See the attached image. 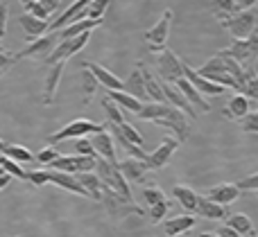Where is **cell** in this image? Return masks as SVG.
<instances>
[{
    "instance_id": "obj_32",
    "label": "cell",
    "mask_w": 258,
    "mask_h": 237,
    "mask_svg": "<svg viewBox=\"0 0 258 237\" xmlns=\"http://www.w3.org/2000/svg\"><path fill=\"white\" fill-rule=\"evenodd\" d=\"M229 228H233L238 235H245V237H258L256 235V228H254V224H251V219L247 215H242V212H236V215H231L229 217Z\"/></svg>"
},
{
    "instance_id": "obj_7",
    "label": "cell",
    "mask_w": 258,
    "mask_h": 237,
    "mask_svg": "<svg viewBox=\"0 0 258 237\" xmlns=\"http://www.w3.org/2000/svg\"><path fill=\"white\" fill-rule=\"evenodd\" d=\"M107 131L104 125H98V122H91V120H73L68 122L66 127H61L59 131H54L52 136H48V143L50 145H57L63 143V140H71V138H86V134L95 136V134H102Z\"/></svg>"
},
{
    "instance_id": "obj_44",
    "label": "cell",
    "mask_w": 258,
    "mask_h": 237,
    "mask_svg": "<svg viewBox=\"0 0 258 237\" xmlns=\"http://www.w3.org/2000/svg\"><path fill=\"white\" fill-rule=\"evenodd\" d=\"M27 181H30V185H34V188H41V185H48V183H50L48 170H34V172H27Z\"/></svg>"
},
{
    "instance_id": "obj_3",
    "label": "cell",
    "mask_w": 258,
    "mask_h": 237,
    "mask_svg": "<svg viewBox=\"0 0 258 237\" xmlns=\"http://www.w3.org/2000/svg\"><path fill=\"white\" fill-rule=\"evenodd\" d=\"M100 203H104V210H107L109 217H111V219H116V221L127 219L129 215H136V217L145 215V210H143L136 201H129V199L120 197V194H116L113 190L104 188V185H102V201H100Z\"/></svg>"
},
{
    "instance_id": "obj_4",
    "label": "cell",
    "mask_w": 258,
    "mask_h": 237,
    "mask_svg": "<svg viewBox=\"0 0 258 237\" xmlns=\"http://www.w3.org/2000/svg\"><path fill=\"white\" fill-rule=\"evenodd\" d=\"M95 176L100 179V183H102L104 188L113 190L116 194H120V197H125V199H129V201H134L132 188H129V183L125 181V176L120 174L118 165H111V163L98 158V161H95Z\"/></svg>"
},
{
    "instance_id": "obj_34",
    "label": "cell",
    "mask_w": 258,
    "mask_h": 237,
    "mask_svg": "<svg viewBox=\"0 0 258 237\" xmlns=\"http://www.w3.org/2000/svg\"><path fill=\"white\" fill-rule=\"evenodd\" d=\"M0 156L9 158V161L18 163V165H23V163H32V161H34V154H32L27 147H23V145H9V143H7V147H5V152L0 154Z\"/></svg>"
},
{
    "instance_id": "obj_12",
    "label": "cell",
    "mask_w": 258,
    "mask_h": 237,
    "mask_svg": "<svg viewBox=\"0 0 258 237\" xmlns=\"http://www.w3.org/2000/svg\"><path fill=\"white\" fill-rule=\"evenodd\" d=\"M177 147H179V143L174 138H165L163 143L159 145V147L154 149L152 154H147V158H145V165H147V170L150 172H156V170H163L165 165L170 163V158L174 156V152H177Z\"/></svg>"
},
{
    "instance_id": "obj_1",
    "label": "cell",
    "mask_w": 258,
    "mask_h": 237,
    "mask_svg": "<svg viewBox=\"0 0 258 237\" xmlns=\"http://www.w3.org/2000/svg\"><path fill=\"white\" fill-rule=\"evenodd\" d=\"M141 120H150L156 125L168 127L170 131H174V140L177 143H186L188 136H190V127H188V117L181 111H177L170 104H143L141 113H138Z\"/></svg>"
},
{
    "instance_id": "obj_10",
    "label": "cell",
    "mask_w": 258,
    "mask_h": 237,
    "mask_svg": "<svg viewBox=\"0 0 258 237\" xmlns=\"http://www.w3.org/2000/svg\"><path fill=\"white\" fill-rule=\"evenodd\" d=\"M89 39H91V34H82V36H75V39L59 41V43L54 45V50L50 52V57L45 59V63H48V66H54V63H59V61L66 63L68 59H73L77 52H82V50L86 48Z\"/></svg>"
},
{
    "instance_id": "obj_35",
    "label": "cell",
    "mask_w": 258,
    "mask_h": 237,
    "mask_svg": "<svg viewBox=\"0 0 258 237\" xmlns=\"http://www.w3.org/2000/svg\"><path fill=\"white\" fill-rule=\"evenodd\" d=\"M107 97L111 99V102H116L122 111H129V113H134V115H138V113H141V108H143V104L138 102V99L129 97V95L122 93V90H120V93H107Z\"/></svg>"
},
{
    "instance_id": "obj_48",
    "label": "cell",
    "mask_w": 258,
    "mask_h": 237,
    "mask_svg": "<svg viewBox=\"0 0 258 237\" xmlns=\"http://www.w3.org/2000/svg\"><path fill=\"white\" fill-rule=\"evenodd\" d=\"M57 158H59V154H57V149L54 147H45V149H41V152L36 154V161L43 163V165H50V163H54Z\"/></svg>"
},
{
    "instance_id": "obj_55",
    "label": "cell",
    "mask_w": 258,
    "mask_h": 237,
    "mask_svg": "<svg viewBox=\"0 0 258 237\" xmlns=\"http://www.w3.org/2000/svg\"><path fill=\"white\" fill-rule=\"evenodd\" d=\"M5 174H7V172H5V170H3V167H0V176H5Z\"/></svg>"
},
{
    "instance_id": "obj_24",
    "label": "cell",
    "mask_w": 258,
    "mask_h": 237,
    "mask_svg": "<svg viewBox=\"0 0 258 237\" xmlns=\"http://www.w3.org/2000/svg\"><path fill=\"white\" fill-rule=\"evenodd\" d=\"M174 88H177L179 93H181L183 97L188 99V104H190L192 108H197V111H202V113H209L211 111V104L206 102V97H202V95L197 93V90L192 88V86L188 84L186 79H179L177 84H174Z\"/></svg>"
},
{
    "instance_id": "obj_2",
    "label": "cell",
    "mask_w": 258,
    "mask_h": 237,
    "mask_svg": "<svg viewBox=\"0 0 258 237\" xmlns=\"http://www.w3.org/2000/svg\"><path fill=\"white\" fill-rule=\"evenodd\" d=\"M197 75L200 77H211V75H229L233 77V79L238 81V86H240V93H242V84H245V77L247 72L240 68V63H236L231 57H227V54L218 52L215 57H211L209 61L204 63V66L197 70ZM238 93V95H240Z\"/></svg>"
},
{
    "instance_id": "obj_5",
    "label": "cell",
    "mask_w": 258,
    "mask_h": 237,
    "mask_svg": "<svg viewBox=\"0 0 258 237\" xmlns=\"http://www.w3.org/2000/svg\"><path fill=\"white\" fill-rule=\"evenodd\" d=\"M222 54H227V57H231L236 63H240L242 70H251L254 63L258 61V27L251 32L249 39L233 41L227 50H222Z\"/></svg>"
},
{
    "instance_id": "obj_20",
    "label": "cell",
    "mask_w": 258,
    "mask_h": 237,
    "mask_svg": "<svg viewBox=\"0 0 258 237\" xmlns=\"http://www.w3.org/2000/svg\"><path fill=\"white\" fill-rule=\"evenodd\" d=\"M222 113H224V117H229V120L240 122L242 117H247L251 113V102L247 97H242V95H233V97L227 102V106H224Z\"/></svg>"
},
{
    "instance_id": "obj_39",
    "label": "cell",
    "mask_w": 258,
    "mask_h": 237,
    "mask_svg": "<svg viewBox=\"0 0 258 237\" xmlns=\"http://www.w3.org/2000/svg\"><path fill=\"white\" fill-rule=\"evenodd\" d=\"M143 201L147 203V208H152V206H159V203H165L168 199H165L163 190H159V188H154V185H150V188L143 190Z\"/></svg>"
},
{
    "instance_id": "obj_6",
    "label": "cell",
    "mask_w": 258,
    "mask_h": 237,
    "mask_svg": "<svg viewBox=\"0 0 258 237\" xmlns=\"http://www.w3.org/2000/svg\"><path fill=\"white\" fill-rule=\"evenodd\" d=\"M222 27L224 30L231 32L233 41H245L251 36V32L258 27V3L254 7L245 9L240 12L238 16H231V18H224L222 21Z\"/></svg>"
},
{
    "instance_id": "obj_18",
    "label": "cell",
    "mask_w": 258,
    "mask_h": 237,
    "mask_svg": "<svg viewBox=\"0 0 258 237\" xmlns=\"http://www.w3.org/2000/svg\"><path fill=\"white\" fill-rule=\"evenodd\" d=\"M63 68H66V63L63 61L50 66L48 77H45V84H43V104L45 106H50V104L54 102V95H57L59 81H61V75H63Z\"/></svg>"
},
{
    "instance_id": "obj_16",
    "label": "cell",
    "mask_w": 258,
    "mask_h": 237,
    "mask_svg": "<svg viewBox=\"0 0 258 237\" xmlns=\"http://www.w3.org/2000/svg\"><path fill=\"white\" fill-rule=\"evenodd\" d=\"M89 143H91V147H93V152H95V156H98V158H102V161L111 163V165H118L116 149H113V138L107 134V131L91 136Z\"/></svg>"
},
{
    "instance_id": "obj_53",
    "label": "cell",
    "mask_w": 258,
    "mask_h": 237,
    "mask_svg": "<svg viewBox=\"0 0 258 237\" xmlns=\"http://www.w3.org/2000/svg\"><path fill=\"white\" fill-rule=\"evenodd\" d=\"M5 147H7V143H5V140H3V138H0V154H3V152H5Z\"/></svg>"
},
{
    "instance_id": "obj_17",
    "label": "cell",
    "mask_w": 258,
    "mask_h": 237,
    "mask_svg": "<svg viewBox=\"0 0 258 237\" xmlns=\"http://www.w3.org/2000/svg\"><path fill=\"white\" fill-rule=\"evenodd\" d=\"M238 197H240V190L236 188V183H220V185H213V188L206 192L209 201L218 203V206H224V208L236 201Z\"/></svg>"
},
{
    "instance_id": "obj_23",
    "label": "cell",
    "mask_w": 258,
    "mask_h": 237,
    "mask_svg": "<svg viewBox=\"0 0 258 237\" xmlns=\"http://www.w3.org/2000/svg\"><path fill=\"white\" fill-rule=\"evenodd\" d=\"M125 84V90L122 93H127L129 97L138 99L141 104H147V93H145V84H143V75H141V66L134 68V72L127 77V81H122Z\"/></svg>"
},
{
    "instance_id": "obj_51",
    "label": "cell",
    "mask_w": 258,
    "mask_h": 237,
    "mask_svg": "<svg viewBox=\"0 0 258 237\" xmlns=\"http://www.w3.org/2000/svg\"><path fill=\"white\" fill-rule=\"evenodd\" d=\"M215 235H218V237H240L233 228H229V226H222V228H220Z\"/></svg>"
},
{
    "instance_id": "obj_49",
    "label": "cell",
    "mask_w": 258,
    "mask_h": 237,
    "mask_svg": "<svg viewBox=\"0 0 258 237\" xmlns=\"http://www.w3.org/2000/svg\"><path fill=\"white\" fill-rule=\"evenodd\" d=\"M16 61H18V59H16V54H14V52H9V50H3V48H0V70H3V72H7L9 68H12Z\"/></svg>"
},
{
    "instance_id": "obj_27",
    "label": "cell",
    "mask_w": 258,
    "mask_h": 237,
    "mask_svg": "<svg viewBox=\"0 0 258 237\" xmlns=\"http://www.w3.org/2000/svg\"><path fill=\"white\" fill-rule=\"evenodd\" d=\"M23 7H25V14H30V16L39 18V21H48L50 14L57 12L59 3L57 0H27V3H23Z\"/></svg>"
},
{
    "instance_id": "obj_54",
    "label": "cell",
    "mask_w": 258,
    "mask_h": 237,
    "mask_svg": "<svg viewBox=\"0 0 258 237\" xmlns=\"http://www.w3.org/2000/svg\"><path fill=\"white\" fill-rule=\"evenodd\" d=\"M200 237H218V235H215V233H202Z\"/></svg>"
},
{
    "instance_id": "obj_33",
    "label": "cell",
    "mask_w": 258,
    "mask_h": 237,
    "mask_svg": "<svg viewBox=\"0 0 258 237\" xmlns=\"http://www.w3.org/2000/svg\"><path fill=\"white\" fill-rule=\"evenodd\" d=\"M172 194H174V199L183 206V210L195 212V206H197V192L195 190H190L188 185H174Z\"/></svg>"
},
{
    "instance_id": "obj_8",
    "label": "cell",
    "mask_w": 258,
    "mask_h": 237,
    "mask_svg": "<svg viewBox=\"0 0 258 237\" xmlns=\"http://www.w3.org/2000/svg\"><path fill=\"white\" fill-rule=\"evenodd\" d=\"M172 18H174L172 9H165V12L161 14L159 23L145 32V43H147V50H150L152 54H161L165 48H168V36H170V27H172Z\"/></svg>"
},
{
    "instance_id": "obj_15",
    "label": "cell",
    "mask_w": 258,
    "mask_h": 237,
    "mask_svg": "<svg viewBox=\"0 0 258 237\" xmlns=\"http://www.w3.org/2000/svg\"><path fill=\"white\" fill-rule=\"evenodd\" d=\"M84 68L98 79V84H102L107 88V93H120V90H125V84L104 66H100V63H84Z\"/></svg>"
},
{
    "instance_id": "obj_28",
    "label": "cell",
    "mask_w": 258,
    "mask_h": 237,
    "mask_svg": "<svg viewBox=\"0 0 258 237\" xmlns=\"http://www.w3.org/2000/svg\"><path fill=\"white\" fill-rule=\"evenodd\" d=\"M192 228H195V217L192 215H179V217H172V219L163 221V233L168 237H179Z\"/></svg>"
},
{
    "instance_id": "obj_47",
    "label": "cell",
    "mask_w": 258,
    "mask_h": 237,
    "mask_svg": "<svg viewBox=\"0 0 258 237\" xmlns=\"http://www.w3.org/2000/svg\"><path fill=\"white\" fill-rule=\"evenodd\" d=\"M240 127H242V131H247V134H258V111L249 113L247 117H242Z\"/></svg>"
},
{
    "instance_id": "obj_14",
    "label": "cell",
    "mask_w": 258,
    "mask_h": 237,
    "mask_svg": "<svg viewBox=\"0 0 258 237\" xmlns=\"http://www.w3.org/2000/svg\"><path fill=\"white\" fill-rule=\"evenodd\" d=\"M183 79L188 81V84L192 86V88L197 90V93L204 97V95H222L224 88L218 84H213V81H209L206 77H200L197 75V70H192L188 63H183Z\"/></svg>"
},
{
    "instance_id": "obj_45",
    "label": "cell",
    "mask_w": 258,
    "mask_h": 237,
    "mask_svg": "<svg viewBox=\"0 0 258 237\" xmlns=\"http://www.w3.org/2000/svg\"><path fill=\"white\" fill-rule=\"evenodd\" d=\"M168 210H170V203L165 201V203H159V206H152L150 208V219H152V224H161L163 221V217L168 215Z\"/></svg>"
},
{
    "instance_id": "obj_19",
    "label": "cell",
    "mask_w": 258,
    "mask_h": 237,
    "mask_svg": "<svg viewBox=\"0 0 258 237\" xmlns=\"http://www.w3.org/2000/svg\"><path fill=\"white\" fill-rule=\"evenodd\" d=\"M118 170L125 176L127 183H138V181H143V176L150 172L145 161H138V158H125V161H120L118 163Z\"/></svg>"
},
{
    "instance_id": "obj_40",
    "label": "cell",
    "mask_w": 258,
    "mask_h": 237,
    "mask_svg": "<svg viewBox=\"0 0 258 237\" xmlns=\"http://www.w3.org/2000/svg\"><path fill=\"white\" fill-rule=\"evenodd\" d=\"M0 167H3L9 176H16V179H21V181H27V172L23 170L18 163H14V161H9V158L0 156Z\"/></svg>"
},
{
    "instance_id": "obj_37",
    "label": "cell",
    "mask_w": 258,
    "mask_h": 237,
    "mask_svg": "<svg viewBox=\"0 0 258 237\" xmlns=\"http://www.w3.org/2000/svg\"><path fill=\"white\" fill-rule=\"evenodd\" d=\"M247 77H245V84H242V97L247 99H254L258 102V72L256 68H251V70H245Z\"/></svg>"
},
{
    "instance_id": "obj_22",
    "label": "cell",
    "mask_w": 258,
    "mask_h": 237,
    "mask_svg": "<svg viewBox=\"0 0 258 237\" xmlns=\"http://www.w3.org/2000/svg\"><path fill=\"white\" fill-rule=\"evenodd\" d=\"M48 176H50V183L59 185L61 190H68V192H73V194H80V197L91 199V197H89V192H86V190L82 188L80 181H77L73 174H63V172H54V170H50V172H48Z\"/></svg>"
},
{
    "instance_id": "obj_46",
    "label": "cell",
    "mask_w": 258,
    "mask_h": 237,
    "mask_svg": "<svg viewBox=\"0 0 258 237\" xmlns=\"http://www.w3.org/2000/svg\"><path fill=\"white\" fill-rule=\"evenodd\" d=\"M236 188L240 192H258V174H251V176H245L242 181H238Z\"/></svg>"
},
{
    "instance_id": "obj_21",
    "label": "cell",
    "mask_w": 258,
    "mask_h": 237,
    "mask_svg": "<svg viewBox=\"0 0 258 237\" xmlns=\"http://www.w3.org/2000/svg\"><path fill=\"white\" fill-rule=\"evenodd\" d=\"M18 25L23 27L27 41L41 39V36L48 34V21H39V18L30 16V14H21V16H18Z\"/></svg>"
},
{
    "instance_id": "obj_31",
    "label": "cell",
    "mask_w": 258,
    "mask_h": 237,
    "mask_svg": "<svg viewBox=\"0 0 258 237\" xmlns=\"http://www.w3.org/2000/svg\"><path fill=\"white\" fill-rule=\"evenodd\" d=\"M77 181H80V185L89 192L91 199H95V201H102V183H100V179L95 176V172H86V174H77L75 176Z\"/></svg>"
},
{
    "instance_id": "obj_52",
    "label": "cell",
    "mask_w": 258,
    "mask_h": 237,
    "mask_svg": "<svg viewBox=\"0 0 258 237\" xmlns=\"http://www.w3.org/2000/svg\"><path fill=\"white\" fill-rule=\"evenodd\" d=\"M9 183H12V176H9V174L0 176V190H5V188H7V185H9Z\"/></svg>"
},
{
    "instance_id": "obj_26",
    "label": "cell",
    "mask_w": 258,
    "mask_h": 237,
    "mask_svg": "<svg viewBox=\"0 0 258 237\" xmlns=\"http://www.w3.org/2000/svg\"><path fill=\"white\" fill-rule=\"evenodd\" d=\"M254 5H256L254 0H220L218 7H215V16H218L220 21H224V18L238 16L240 12L254 7Z\"/></svg>"
},
{
    "instance_id": "obj_11",
    "label": "cell",
    "mask_w": 258,
    "mask_h": 237,
    "mask_svg": "<svg viewBox=\"0 0 258 237\" xmlns=\"http://www.w3.org/2000/svg\"><path fill=\"white\" fill-rule=\"evenodd\" d=\"M95 161L98 158H86V156H59L54 163H50L54 172H63V174H86V172H95Z\"/></svg>"
},
{
    "instance_id": "obj_43",
    "label": "cell",
    "mask_w": 258,
    "mask_h": 237,
    "mask_svg": "<svg viewBox=\"0 0 258 237\" xmlns=\"http://www.w3.org/2000/svg\"><path fill=\"white\" fill-rule=\"evenodd\" d=\"M73 149H75V156H86V158H98L93 152V147H91L89 138H77L75 145H73Z\"/></svg>"
},
{
    "instance_id": "obj_56",
    "label": "cell",
    "mask_w": 258,
    "mask_h": 237,
    "mask_svg": "<svg viewBox=\"0 0 258 237\" xmlns=\"http://www.w3.org/2000/svg\"><path fill=\"white\" fill-rule=\"evenodd\" d=\"M3 75H5V72H3V70H0V77H3Z\"/></svg>"
},
{
    "instance_id": "obj_36",
    "label": "cell",
    "mask_w": 258,
    "mask_h": 237,
    "mask_svg": "<svg viewBox=\"0 0 258 237\" xmlns=\"http://www.w3.org/2000/svg\"><path fill=\"white\" fill-rule=\"evenodd\" d=\"M102 106H104V111H107V120H109V125L120 127V125H125V122H127V117H125V113H122V108L118 106L116 102H111L109 97H104V99H102Z\"/></svg>"
},
{
    "instance_id": "obj_29",
    "label": "cell",
    "mask_w": 258,
    "mask_h": 237,
    "mask_svg": "<svg viewBox=\"0 0 258 237\" xmlns=\"http://www.w3.org/2000/svg\"><path fill=\"white\" fill-rule=\"evenodd\" d=\"M138 66H141V75H143V84H145L147 99H152V104H168L165 102V95H163V86L156 81V77L150 75V70H147L143 63H138Z\"/></svg>"
},
{
    "instance_id": "obj_25",
    "label": "cell",
    "mask_w": 258,
    "mask_h": 237,
    "mask_svg": "<svg viewBox=\"0 0 258 237\" xmlns=\"http://www.w3.org/2000/svg\"><path fill=\"white\" fill-rule=\"evenodd\" d=\"M163 95H165V102L170 104V106H174L177 111H181L186 117H197V113H195V108L188 104V99L183 97L181 93H179L174 86H170V84H163Z\"/></svg>"
},
{
    "instance_id": "obj_13",
    "label": "cell",
    "mask_w": 258,
    "mask_h": 237,
    "mask_svg": "<svg viewBox=\"0 0 258 237\" xmlns=\"http://www.w3.org/2000/svg\"><path fill=\"white\" fill-rule=\"evenodd\" d=\"M54 41H57L54 39V34H45V36H41V39H36V41H30L21 52H16V59L18 61L25 59V57H43V59H48L50 52L54 50V45H57Z\"/></svg>"
},
{
    "instance_id": "obj_42",
    "label": "cell",
    "mask_w": 258,
    "mask_h": 237,
    "mask_svg": "<svg viewBox=\"0 0 258 237\" xmlns=\"http://www.w3.org/2000/svg\"><path fill=\"white\" fill-rule=\"evenodd\" d=\"M118 131H120V134L125 136V138H127L132 145H136V147H141V149H143V145H145V140H143V136L138 134V129H136V127H132V125H129V122H125V125H120V127H118Z\"/></svg>"
},
{
    "instance_id": "obj_41",
    "label": "cell",
    "mask_w": 258,
    "mask_h": 237,
    "mask_svg": "<svg viewBox=\"0 0 258 237\" xmlns=\"http://www.w3.org/2000/svg\"><path fill=\"white\" fill-rule=\"evenodd\" d=\"M109 3H104V0H93V3L86 5V18L89 21H102V14L107 12Z\"/></svg>"
},
{
    "instance_id": "obj_38",
    "label": "cell",
    "mask_w": 258,
    "mask_h": 237,
    "mask_svg": "<svg viewBox=\"0 0 258 237\" xmlns=\"http://www.w3.org/2000/svg\"><path fill=\"white\" fill-rule=\"evenodd\" d=\"M95 88H98V79L86 68H82V93H84V102H91V97L95 95Z\"/></svg>"
},
{
    "instance_id": "obj_50",
    "label": "cell",
    "mask_w": 258,
    "mask_h": 237,
    "mask_svg": "<svg viewBox=\"0 0 258 237\" xmlns=\"http://www.w3.org/2000/svg\"><path fill=\"white\" fill-rule=\"evenodd\" d=\"M7 18H9V5L0 3V41L7 34Z\"/></svg>"
},
{
    "instance_id": "obj_30",
    "label": "cell",
    "mask_w": 258,
    "mask_h": 237,
    "mask_svg": "<svg viewBox=\"0 0 258 237\" xmlns=\"http://www.w3.org/2000/svg\"><path fill=\"white\" fill-rule=\"evenodd\" d=\"M195 212L204 219H224L227 217V208L224 206H218V203L209 201L206 197L197 194V206H195Z\"/></svg>"
},
{
    "instance_id": "obj_9",
    "label": "cell",
    "mask_w": 258,
    "mask_h": 237,
    "mask_svg": "<svg viewBox=\"0 0 258 237\" xmlns=\"http://www.w3.org/2000/svg\"><path fill=\"white\" fill-rule=\"evenodd\" d=\"M156 68H159V75L163 77V81L170 86H174L179 79H183V61L170 48H165L161 54H156Z\"/></svg>"
}]
</instances>
